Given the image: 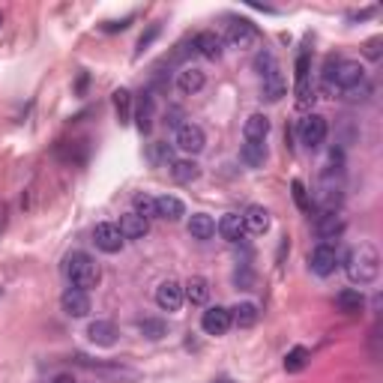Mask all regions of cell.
Returning <instances> with one entry per match:
<instances>
[{
	"instance_id": "obj_21",
	"label": "cell",
	"mask_w": 383,
	"mask_h": 383,
	"mask_svg": "<svg viewBox=\"0 0 383 383\" xmlns=\"http://www.w3.org/2000/svg\"><path fill=\"white\" fill-rule=\"evenodd\" d=\"M183 297L192 302V306H204L210 299V281L204 276H192L183 285Z\"/></svg>"
},
{
	"instance_id": "obj_38",
	"label": "cell",
	"mask_w": 383,
	"mask_h": 383,
	"mask_svg": "<svg viewBox=\"0 0 383 383\" xmlns=\"http://www.w3.org/2000/svg\"><path fill=\"white\" fill-rule=\"evenodd\" d=\"M234 281H237V285L240 288H251V285H255V279H251V273H249V269H243V273H240V269H237V276H234Z\"/></svg>"
},
{
	"instance_id": "obj_34",
	"label": "cell",
	"mask_w": 383,
	"mask_h": 383,
	"mask_svg": "<svg viewBox=\"0 0 383 383\" xmlns=\"http://www.w3.org/2000/svg\"><path fill=\"white\" fill-rule=\"evenodd\" d=\"M368 96H371V84H368V81H362V84H357V87L345 90V99H347V102H366Z\"/></svg>"
},
{
	"instance_id": "obj_23",
	"label": "cell",
	"mask_w": 383,
	"mask_h": 383,
	"mask_svg": "<svg viewBox=\"0 0 383 383\" xmlns=\"http://www.w3.org/2000/svg\"><path fill=\"white\" fill-rule=\"evenodd\" d=\"M255 324H258V306H255V302H240V306L230 308V327L249 329Z\"/></svg>"
},
{
	"instance_id": "obj_6",
	"label": "cell",
	"mask_w": 383,
	"mask_h": 383,
	"mask_svg": "<svg viewBox=\"0 0 383 383\" xmlns=\"http://www.w3.org/2000/svg\"><path fill=\"white\" fill-rule=\"evenodd\" d=\"M177 147L183 150V153H189V156H195V153H201V150L207 147V135H204V129H201L198 123H180V129H177Z\"/></svg>"
},
{
	"instance_id": "obj_19",
	"label": "cell",
	"mask_w": 383,
	"mask_h": 383,
	"mask_svg": "<svg viewBox=\"0 0 383 383\" xmlns=\"http://www.w3.org/2000/svg\"><path fill=\"white\" fill-rule=\"evenodd\" d=\"M117 228H120V234H123V240H144L147 230H150V221L135 216V213H126V216H120Z\"/></svg>"
},
{
	"instance_id": "obj_27",
	"label": "cell",
	"mask_w": 383,
	"mask_h": 383,
	"mask_svg": "<svg viewBox=\"0 0 383 383\" xmlns=\"http://www.w3.org/2000/svg\"><path fill=\"white\" fill-rule=\"evenodd\" d=\"M246 141H264L269 135V117L267 114H251L243 126Z\"/></svg>"
},
{
	"instance_id": "obj_16",
	"label": "cell",
	"mask_w": 383,
	"mask_h": 383,
	"mask_svg": "<svg viewBox=\"0 0 383 383\" xmlns=\"http://www.w3.org/2000/svg\"><path fill=\"white\" fill-rule=\"evenodd\" d=\"M117 336H120V332H117V327L111 324V320H93V324L87 327V338L93 341L96 347H111L117 341Z\"/></svg>"
},
{
	"instance_id": "obj_4",
	"label": "cell",
	"mask_w": 383,
	"mask_h": 383,
	"mask_svg": "<svg viewBox=\"0 0 383 383\" xmlns=\"http://www.w3.org/2000/svg\"><path fill=\"white\" fill-rule=\"evenodd\" d=\"M260 39V33H258V27L251 24V22H246V18H234V22L228 24V33H225V42L230 45V48H251Z\"/></svg>"
},
{
	"instance_id": "obj_30",
	"label": "cell",
	"mask_w": 383,
	"mask_h": 383,
	"mask_svg": "<svg viewBox=\"0 0 383 383\" xmlns=\"http://www.w3.org/2000/svg\"><path fill=\"white\" fill-rule=\"evenodd\" d=\"M138 329L144 332V336L150 338V341H159L168 332V327H165V320H156V318H144V320H138Z\"/></svg>"
},
{
	"instance_id": "obj_18",
	"label": "cell",
	"mask_w": 383,
	"mask_h": 383,
	"mask_svg": "<svg viewBox=\"0 0 383 383\" xmlns=\"http://www.w3.org/2000/svg\"><path fill=\"white\" fill-rule=\"evenodd\" d=\"M336 308L345 311V315H359V311L366 308V297H362V290H357V288H345L336 294Z\"/></svg>"
},
{
	"instance_id": "obj_17",
	"label": "cell",
	"mask_w": 383,
	"mask_h": 383,
	"mask_svg": "<svg viewBox=\"0 0 383 383\" xmlns=\"http://www.w3.org/2000/svg\"><path fill=\"white\" fill-rule=\"evenodd\" d=\"M216 230L221 234V240H228V243H240V240L246 237V228H243V216L240 213H225L219 219Z\"/></svg>"
},
{
	"instance_id": "obj_8",
	"label": "cell",
	"mask_w": 383,
	"mask_h": 383,
	"mask_svg": "<svg viewBox=\"0 0 383 383\" xmlns=\"http://www.w3.org/2000/svg\"><path fill=\"white\" fill-rule=\"evenodd\" d=\"M315 234H318V240H324V243L338 240L345 234V219H341L336 210H324L320 216H315Z\"/></svg>"
},
{
	"instance_id": "obj_2",
	"label": "cell",
	"mask_w": 383,
	"mask_h": 383,
	"mask_svg": "<svg viewBox=\"0 0 383 383\" xmlns=\"http://www.w3.org/2000/svg\"><path fill=\"white\" fill-rule=\"evenodd\" d=\"M63 276L69 279V285L78 290H93L99 281H102V269L87 251H72L63 260Z\"/></svg>"
},
{
	"instance_id": "obj_14",
	"label": "cell",
	"mask_w": 383,
	"mask_h": 383,
	"mask_svg": "<svg viewBox=\"0 0 383 383\" xmlns=\"http://www.w3.org/2000/svg\"><path fill=\"white\" fill-rule=\"evenodd\" d=\"M195 52L201 57H207V60H219L221 52H225V39H221L219 33H213V30H204V33H198L195 36Z\"/></svg>"
},
{
	"instance_id": "obj_40",
	"label": "cell",
	"mask_w": 383,
	"mask_h": 383,
	"mask_svg": "<svg viewBox=\"0 0 383 383\" xmlns=\"http://www.w3.org/2000/svg\"><path fill=\"white\" fill-rule=\"evenodd\" d=\"M52 383H75V377H72V375H57Z\"/></svg>"
},
{
	"instance_id": "obj_35",
	"label": "cell",
	"mask_w": 383,
	"mask_h": 383,
	"mask_svg": "<svg viewBox=\"0 0 383 383\" xmlns=\"http://www.w3.org/2000/svg\"><path fill=\"white\" fill-rule=\"evenodd\" d=\"M299 81H308V52H299L297 57V84Z\"/></svg>"
},
{
	"instance_id": "obj_15",
	"label": "cell",
	"mask_w": 383,
	"mask_h": 383,
	"mask_svg": "<svg viewBox=\"0 0 383 383\" xmlns=\"http://www.w3.org/2000/svg\"><path fill=\"white\" fill-rule=\"evenodd\" d=\"M243 228H246V234H267V230H269V210L260 207V204L246 207Z\"/></svg>"
},
{
	"instance_id": "obj_22",
	"label": "cell",
	"mask_w": 383,
	"mask_h": 383,
	"mask_svg": "<svg viewBox=\"0 0 383 383\" xmlns=\"http://www.w3.org/2000/svg\"><path fill=\"white\" fill-rule=\"evenodd\" d=\"M285 93H288V84H285V78H281L279 66H273L269 72H264V99L267 102H279Z\"/></svg>"
},
{
	"instance_id": "obj_29",
	"label": "cell",
	"mask_w": 383,
	"mask_h": 383,
	"mask_svg": "<svg viewBox=\"0 0 383 383\" xmlns=\"http://www.w3.org/2000/svg\"><path fill=\"white\" fill-rule=\"evenodd\" d=\"M308 359H311V354L306 347H294V350H288V357H285V371L288 375H297V371H302L308 366Z\"/></svg>"
},
{
	"instance_id": "obj_24",
	"label": "cell",
	"mask_w": 383,
	"mask_h": 383,
	"mask_svg": "<svg viewBox=\"0 0 383 383\" xmlns=\"http://www.w3.org/2000/svg\"><path fill=\"white\" fill-rule=\"evenodd\" d=\"M171 177H174L177 183H195L201 177V168L195 159H174V162H171Z\"/></svg>"
},
{
	"instance_id": "obj_12",
	"label": "cell",
	"mask_w": 383,
	"mask_h": 383,
	"mask_svg": "<svg viewBox=\"0 0 383 383\" xmlns=\"http://www.w3.org/2000/svg\"><path fill=\"white\" fill-rule=\"evenodd\" d=\"M204 84H207V75H204V69H198V66H183L177 72V90L183 96H195Z\"/></svg>"
},
{
	"instance_id": "obj_9",
	"label": "cell",
	"mask_w": 383,
	"mask_h": 383,
	"mask_svg": "<svg viewBox=\"0 0 383 383\" xmlns=\"http://www.w3.org/2000/svg\"><path fill=\"white\" fill-rule=\"evenodd\" d=\"M183 285L180 281H174V279H168V281H162V285L156 288V306L162 308V311H177L180 306H183Z\"/></svg>"
},
{
	"instance_id": "obj_32",
	"label": "cell",
	"mask_w": 383,
	"mask_h": 383,
	"mask_svg": "<svg viewBox=\"0 0 383 383\" xmlns=\"http://www.w3.org/2000/svg\"><path fill=\"white\" fill-rule=\"evenodd\" d=\"M147 159H150L153 165H171V162H174V153H171L168 144H150Z\"/></svg>"
},
{
	"instance_id": "obj_7",
	"label": "cell",
	"mask_w": 383,
	"mask_h": 383,
	"mask_svg": "<svg viewBox=\"0 0 383 383\" xmlns=\"http://www.w3.org/2000/svg\"><path fill=\"white\" fill-rule=\"evenodd\" d=\"M93 243L99 251H105V255H117L120 249H123V234H120L117 225H111V221H102V225H96L93 230Z\"/></svg>"
},
{
	"instance_id": "obj_1",
	"label": "cell",
	"mask_w": 383,
	"mask_h": 383,
	"mask_svg": "<svg viewBox=\"0 0 383 383\" xmlns=\"http://www.w3.org/2000/svg\"><path fill=\"white\" fill-rule=\"evenodd\" d=\"M345 273L354 285H371L380 276V255L371 243H357L345 255Z\"/></svg>"
},
{
	"instance_id": "obj_43",
	"label": "cell",
	"mask_w": 383,
	"mask_h": 383,
	"mask_svg": "<svg viewBox=\"0 0 383 383\" xmlns=\"http://www.w3.org/2000/svg\"><path fill=\"white\" fill-rule=\"evenodd\" d=\"M0 27H3V13H0Z\"/></svg>"
},
{
	"instance_id": "obj_41",
	"label": "cell",
	"mask_w": 383,
	"mask_h": 383,
	"mask_svg": "<svg viewBox=\"0 0 383 383\" xmlns=\"http://www.w3.org/2000/svg\"><path fill=\"white\" fill-rule=\"evenodd\" d=\"M3 225H6V207H0V230H3Z\"/></svg>"
},
{
	"instance_id": "obj_31",
	"label": "cell",
	"mask_w": 383,
	"mask_h": 383,
	"mask_svg": "<svg viewBox=\"0 0 383 383\" xmlns=\"http://www.w3.org/2000/svg\"><path fill=\"white\" fill-rule=\"evenodd\" d=\"M135 216H141V219H156V198L153 195H135Z\"/></svg>"
},
{
	"instance_id": "obj_39",
	"label": "cell",
	"mask_w": 383,
	"mask_h": 383,
	"mask_svg": "<svg viewBox=\"0 0 383 383\" xmlns=\"http://www.w3.org/2000/svg\"><path fill=\"white\" fill-rule=\"evenodd\" d=\"M129 22H132V18H123V22H108V24H102V30H105V33H117V30H126Z\"/></svg>"
},
{
	"instance_id": "obj_28",
	"label": "cell",
	"mask_w": 383,
	"mask_h": 383,
	"mask_svg": "<svg viewBox=\"0 0 383 383\" xmlns=\"http://www.w3.org/2000/svg\"><path fill=\"white\" fill-rule=\"evenodd\" d=\"M114 111H117V123L126 126L129 120H132V93H129L126 87H120L114 93Z\"/></svg>"
},
{
	"instance_id": "obj_13",
	"label": "cell",
	"mask_w": 383,
	"mask_h": 383,
	"mask_svg": "<svg viewBox=\"0 0 383 383\" xmlns=\"http://www.w3.org/2000/svg\"><path fill=\"white\" fill-rule=\"evenodd\" d=\"M132 117H135L138 132H141V135H147L150 129H153V117H156V102H153V96H150V93H141V96H138V102H135Z\"/></svg>"
},
{
	"instance_id": "obj_33",
	"label": "cell",
	"mask_w": 383,
	"mask_h": 383,
	"mask_svg": "<svg viewBox=\"0 0 383 383\" xmlns=\"http://www.w3.org/2000/svg\"><path fill=\"white\" fill-rule=\"evenodd\" d=\"M290 192H294V201H297V207L302 210V213H311V198H308V192H306V186H302V180H294L290 183Z\"/></svg>"
},
{
	"instance_id": "obj_25",
	"label": "cell",
	"mask_w": 383,
	"mask_h": 383,
	"mask_svg": "<svg viewBox=\"0 0 383 383\" xmlns=\"http://www.w3.org/2000/svg\"><path fill=\"white\" fill-rule=\"evenodd\" d=\"M189 234L192 240H210L216 234V221L213 216H207V213H195L189 219Z\"/></svg>"
},
{
	"instance_id": "obj_11",
	"label": "cell",
	"mask_w": 383,
	"mask_h": 383,
	"mask_svg": "<svg viewBox=\"0 0 383 383\" xmlns=\"http://www.w3.org/2000/svg\"><path fill=\"white\" fill-rule=\"evenodd\" d=\"M60 306L69 318H87L90 315V294L87 290H78V288H69L63 297H60Z\"/></svg>"
},
{
	"instance_id": "obj_37",
	"label": "cell",
	"mask_w": 383,
	"mask_h": 383,
	"mask_svg": "<svg viewBox=\"0 0 383 383\" xmlns=\"http://www.w3.org/2000/svg\"><path fill=\"white\" fill-rule=\"evenodd\" d=\"M380 45H383V39H380V36H377V39H371V42L366 45V57L377 60V57H380Z\"/></svg>"
},
{
	"instance_id": "obj_5",
	"label": "cell",
	"mask_w": 383,
	"mask_h": 383,
	"mask_svg": "<svg viewBox=\"0 0 383 383\" xmlns=\"http://www.w3.org/2000/svg\"><path fill=\"white\" fill-rule=\"evenodd\" d=\"M327 132H329L327 117H320V114H308V117L299 123V138H302V144H306L308 150H315V147L324 144Z\"/></svg>"
},
{
	"instance_id": "obj_36",
	"label": "cell",
	"mask_w": 383,
	"mask_h": 383,
	"mask_svg": "<svg viewBox=\"0 0 383 383\" xmlns=\"http://www.w3.org/2000/svg\"><path fill=\"white\" fill-rule=\"evenodd\" d=\"M156 36H159V24H150V30H147V33L138 39V54L144 52V48H150V42H153Z\"/></svg>"
},
{
	"instance_id": "obj_42",
	"label": "cell",
	"mask_w": 383,
	"mask_h": 383,
	"mask_svg": "<svg viewBox=\"0 0 383 383\" xmlns=\"http://www.w3.org/2000/svg\"><path fill=\"white\" fill-rule=\"evenodd\" d=\"M216 383H234V380H228V377H219Z\"/></svg>"
},
{
	"instance_id": "obj_10",
	"label": "cell",
	"mask_w": 383,
	"mask_h": 383,
	"mask_svg": "<svg viewBox=\"0 0 383 383\" xmlns=\"http://www.w3.org/2000/svg\"><path fill=\"white\" fill-rule=\"evenodd\" d=\"M201 327H204L207 336H225L230 329V308H225V306L207 308L204 318H201Z\"/></svg>"
},
{
	"instance_id": "obj_20",
	"label": "cell",
	"mask_w": 383,
	"mask_h": 383,
	"mask_svg": "<svg viewBox=\"0 0 383 383\" xmlns=\"http://www.w3.org/2000/svg\"><path fill=\"white\" fill-rule=\"evenodd\" d=\"M186 216V207L183 201L174 198V195H159L156 198V219H168V221H177Z\"/></svg>"
},
{
	"instance_id": "obj_3",
	"label": "cell",
	"mask_w": 383,
	"mask_h": 383,
	"mask_svg": "<svg viewBox=\"0 0 383 383\" xmlns=\"http://www.w3.org/2000/svg\"><path fill=\"white\" fill-rule=\"evenodd\" d=\"M338 264H341V251H338V246H332V243H320L308 255V269L315 276H320V279H327V276L336 273Z\"/></svg>"
},
{
	"instance_id": "obj_26",
	"label": "cell",
	"mask_w": 383,
	"mask_h": 383,
	"mask_svg": "<svg viewBox=\"0 0 383 383\" xmlns=\"http://www.w3.org/2000/svg\"><path fill=\"white\" fill-rule=\"evenodd\" d=\"M240 159L249 165V168H260L267 162V147L264 141H246L243 150H240Z\"/></svg>"
}]
</instances>
